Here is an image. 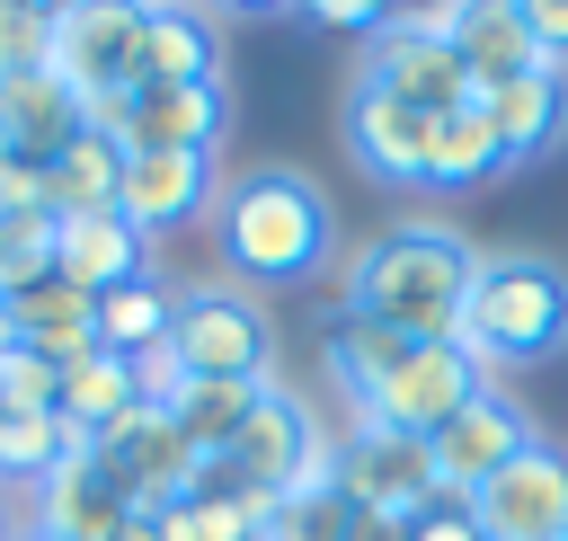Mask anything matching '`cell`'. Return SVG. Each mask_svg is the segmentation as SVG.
Wrapping results in <instances>:
<instances>
[{"label": "cell", "mask_w": 568, "mask_h": 541, "mask_svg": "<svg viewBox=\"0 0 568 541\" xmlns=\"http://www.w3.org/2000/svg\"><path fill=\"white\" fill-rule=\"evenodd\" d=\"M470 275H479V248L444 222H390L382 239L355 248L346 266V310L408 337V346H444L462 337V310H470Z\"/></svg>", "instance_id": "cell-1"}, {"label": "cell", "mask_w": 568, "mask_h": 541, "mask_svg": "<svg viewBox=\"0 0 568 541\" xmlns=\"http://www.w3.org/2000/svg\"><path fill=\"white\" fill-rule=\"evenodd\" d=\"M213 239H222V266L248 275V284H302L328 266V195L302 177V169H240L222 195H213Z\"/></svg>", "instance_id": "cell-2"}, {"label": "cell", "mask_w": 568, "mask_h": 541, "mask_svg": "<svg viewBox=\"0 0 568 541\" xmlns=\"http://www.w3.org/2000/svg\"><path fill=\"white\" fill-rule=\"evenodd\" d=\"M559 337H568V275L550 257H479L453 346L479 372H497V364H541Z\"/></svg>", "instance_id": "cell-3"}, {"label": "cell", "mask_w": 568, "mask_h": 541, "mask_svg": "<svg viewBox=\"0 0 568 541\" xmlns=\"http://www.w3.org/2000/svg\"><path fill=\"white\" fill-rule=\"evenodd\" d=\"M169 346L186 381H275V319L240 284H186Z\"/></svg>", "instance_id": "cell-4"}, {"label": "cell", "mask_w": 568, "mask_h": 541, "mask_svg": "<svg viewBox=\"0 0 568 541\" xmlns=\"http://www.w3.org/2000/svg\"><path fill=\"white\" fill-rule=\"evenodd\" d=\"M89 124H98L115 151H213L222 124H231V89H222V80H186V89L133 80L124 98L89 106Z\"/></svg>", "instance_id": "cell-5"}, {"label": "cell", "mask_w": 568, "mask_h": 541, "mask_svg": "<svg viewBox=\"0 0 568 541\" xmlns=\"http://www.w3.org/2000/svg\"><path fill=\"white\" fill-rule=\"evenodd\" d=\"M80 106H106L142 80V9H106V0H80V9H53V62H44Z\"/></svg>", "instance_id": "cell-6"}, {"label": "cell", "mask_w": 568, "mask_h": 541, "mask_svg": "<svg viewBox=\"0 0 568 541\" xmlns=\"http://www.w3.org/2000/svg\"><path fill=\"white\" fill-rule=\"evenodd\" d=\"M488 390V372L444 337V346H408L399 364H390V381L355 408V426H390V435H435V426H453L470 399Z\"/></svg>", "instance_id": "cell-7"}, {"label": "cell", "mask_w": 568, "mask_h": 541, "mask_svg": "<svg viewBox=\"0 0 568 541\" xmlns=\"http://www.w3.org/2000/svg\"><path fill=\"white\" fill-rule=\"evenodd\" d=\"M337 497L355 514H399L417 523L444 488H435V461H426V435H390V426H355L337 443Z\"/></svg>", "instance_id": "cell-8"}, {"label": "cell", "mask_w": 568, "mask_h": 541, "mask_svg": "<svg viewBox=\"0 0 568 541\" xmlns=\"http://www.w3.org/2000/svg\"><path fill=\"white\" fill-rule=\"evenodd\" d=\"M532 443H541V435H532V417H524V408L488 381V390H479L453 426H435V435H426V461H435V488L470 506V497H479V488H488L515 452H532Z\"/></svg>", "instance_id": "cell-9"}, {"label": "cell", "mask_w": 568, "mask_h": 541, "mask_svg": "<svg viewBox=\"0 0 568 541\" xmlns=\"http://www.w3.org/2000/svg\"><path fill=\"white\" fill-rule=\"evenodd\" d=\"M89 452L115 470V488L133 497V514H169V506L195 488V461H204V452L169 426V408H133V417H115Z\"/></svg>", "instance_id": "cell-10"}, {"label": "cell", "mask_w": 568, "mask_h": 541, "mask_svg": "<svg viewBox=\"0 0 568 541\" xmlns=\"http://www.w3.org/2000/svg\"><path fill=\"white\" fill-rule=\"evenodd\" d=\"M470 514H479L488 541H568V452H550V443L515 452L470 497Z\"/></svg>", "instance_id": "cell-11"}, {"label": "cell", "mask_w": 568, "mask_h": 541, "mask_svg": "<svg viewBox=\"0 0 568 541\" xmlns=\"http://www.w3.org/2000/svg\"><path fill=\"white\" fill-rule=\"evenodd\" d=\"M426 142H435V115L426 106L355 80V98H346V151H355V169L373 186H426Z\"/></svg>", "instance_id": "cell-12"}, {"label": "cell", "mask_w": 568, "mask_h": 541, "mask_svg": "<svg viewBox=\"0 0 568 541\" xmlns=\"http://www.w3.org/2000/svg\"><path fill=\"white\" fill-rule=\"evenodd\" d=\"M133 523V497L115 488V470L89 452V443H71L44 479H36V532L44 541H115Z\"/></svg>", "instance_id": "cell-13"}, {"label": "cell", "mask_w": 568, "mask_h": 541, "mask_svg": "<svg viewBox=\"0 0 568 541\" xmlns=\"http://www.w3.org/2000/svg\"><path fill=\"white\" fill-rule=\"evenodd\" d=\"M213 204V151H124V186H115V213L160 239L178 222H195Z\"/></svg>", "instance_id": "cell-14"}, {"label": "cell", "mask_w": 568, "mask_h": 541, "mask_svg": "<svg viewBox=\"0 0 568 541\" xmlns=\"http://www.w3.org/2000/svg\"><path fill=\"white\" fill-rule=\"evenodd\" d=\"M364 80H373V89H390V98H408V106H426V115H453V106H470V98H479V89H470V71H462V53H453V44H435V35H408V27H382V35H373Z\"/></svg>", "instance_id": "cell-15"}, {"label": "cell", "mask_w": 568, "mask_h": 541, "mask_svg": "<svg viewBox=\"0 0 568 541\" xmlns=\"http://www.w3.org/2000/svg\"><path fill=\"white\" fill-rule=\"evenodd\" d=\"M53 275L80 293H115L151 275V239L124 213H53Z\"/></svg>", "instance_id": "cell-16"}, {"label": "cell", "mask_w": 568, "mask_h": 541, "mask_svg": "<svg viewBox=\"0 0 568 541\" xmlns=\"http://www.w3.org/2000/svg\"><path fill=\"white\" fill-rule=\"evenodd\" d=\"M0 133H9V151H18V160L53 169V160L89 133V106H80L53 71H18V80H0Z\"/></svg>", "instance_id": "cell-17"}, {"label": "cell", "mask_w": 568, "mask_h": 541, "mask_svg": "<svg viewBox=\"0 0 568 541\" xmlns=\"http://www.w3.org/2000/svg\"><path fill=\"white\" fill-rule=\"evenodd\" d=\"M453 53H462V71H470L479 98L506 89V80H524V71H550L541 44H532V27H524V0H462V44Z\"/></svg>", "instance_id": "cell-18"}, {"label": "cell", "mask_w": 568, "mask_h": 541, "mask_svg": "<svg viewBox=\"0 0 568 541\" xmlns=\"http://www.w3.org/2000/svg\"><path fill=\"white\" fill-rule=\"evenodd\" d=\"M9 319H18V346H36L53 372H71L80 355H98V293L62 284V275L9 293Z\"/></svg>", "instance_id": "cell-19"}, {"label": "cell", "mask_w": 568, "mask_h": 541, "mask_svg": "<svg viewBox=\"0 0 568 541\" xmlns=\"http://www.w3.org/2000/svg\"><path fill=\"white\" fill-rule=\"evenodd\" d=\"M479 106H488V124H497V142H506V169L559 151V133H568V80H559V71H524V80L488 89Z\"/></svg>", "instance_id": "cell-20"}, {"label": "cell", "mask_w": 568, "mask_h": 541, "mask_svg": "<svg viewBox=\"0 0 568 541\" xmlns=\"http://www.w3.org/2000/svg\"><path fill=\"white\" fill-rule=\"evenodd\" d=\"M488 177H506V142H497L488 106L470 98V106L435 115V142H426V186H435V195H462V186H488Z\"/></svg>", "instance_id": "cell-21"}, {"label": "cell", "mask_w": 568, "mask_h": 541, "mask_svg": "<svg viewBox=\"0 0 568 541\" xmlns=\"http://www.w3.org/2000/svg\"><path fill=\"white\" fill-rule=\"evenodd\" d=\"M133 408H142L133 364H124V355H106V346H98V355H80V364L62 372V399H53V417H62L80 443H98V435H106L115 417H133Z\"/></svg>", "instance_id": "cell-22"}, {"label": "cell", "mask_w": 568, "mask_h": 541, "mask_svg": "<svg viewBox=\"0 0 568 541\" xmlns=\"http://www.w3.org/2000/svg\"><path fill=\"white\" fill-rule=\"evenodd\" d=\"M142 80H222V53H213V18L204 9H142Z\"/></svg>", "instance_id": "cell-23"}, {"label": "cell", "mask_w": 568, "mask_h": 541, "mask_svg": "<svg viewBox=\"0 0 568 541\" xmlns=\"http://www.w3.org/2000/svg\"><path fill=\"white\" fill-rule=\"evenodd\" d=\"M257 399H266V381H186V390L169 399V426H178L204 461H222V452L240 443V426L257 417Z\"/></svg>", "instance_id": "cell-24"}, {"label": "cell", "mask_w": 568, "mask_h": 541, "mask_svg": "<svg viewBox=\"0 0 568 541\" xmlns=\"http://www.w3.org/2000/svg\"><path fill=\"white\" fill-rule=\"evenodd\" d=\"M169 328H178V293L160 284V275H142V284H115V293H98V346L106 355H151V346H169Z\"/></svg>", "instance_id": "cell-25"}, {"label": "cell", "mask_w": 568, "mask_h": 541, "mask_svg": "<svg viewBox=\"0 0 568 541\" xmlns=\"http://www.w3.org/2000/svg\"><path fill=\"white\" fill-rule=\"evenodd\" d=\"M115 186H124V151H115L98 124L44 169V204H53V213H115Z\"/></svg>", "instance_id": "cell-26"}, {"label": "cell", "mask_w": 568, "mask_h": 541, "mask_svg": "<svg viewBox=\"0 0 568 541\" xmlns=\"http://www.w3.org/2000/svg\"><path fill=\"white\" fill-rule=\"evenodd\" d=\"M399 355H408V337H390V328H373V319H355V310H346V319L328 328V381H337V399H346V408H364V399L390 381V364H399Z\"/></svg>", "instance_id": "cell-27"}, {"label": "cell", "mask_w": 568, "mask_h": 541, "mask_svg": "<svg viewBox=\"0 0 568 541\" xmlns=\"http://www.w3.org/2000/svg\"><path fill=\"white\" fill-rule=\"evenodd\" d=\"M71 443H80V435H71L62 417H9V408H0V488H36Z\"/></svg>", "instance_id": "cell-28"}, {"label": "cell", "mask_w": 568, "mask_h": 541, "mask_svg": "<svg viewBox=\"0 0 568 541\" xmlns=\"http://www.w3.org/2000/svg\"><path fill=\"white\" fill-rule=\"evenodd\" d=\"M151 532L160 541H257L266 514L240 506V497H178L169 514H151Z\"/></svg>", "instance_id": "cell-29"}, {"label": "cell", "mask_w": 568, "mask_h": 541, "mask_svg": "<svg viewBox=\"0 0 568 541\" xmlns=\"http://www.w3.org/2000/svg\"><path fill=\"white\" fill-rule=\"evenodd\" d=\"M53 275V213H0V293H27Z\"/></svg>", "instance_id": "cell-30"}, {"label": "cell", "mask_w": 568, "mask_h": 541, "mask_svg": "<svg viewBox=\"0 0 568 541\" xmlns=\"http://www.w3.org/2000/svg\"><path fill=\"white\" fill-rule=\"evenodd\" d=\"M53 399H62V372H53L36 346H9V355H0V408H9V417H53Z\"/></svg>", "instance_id": "cell-31"}, {"label": "cell", "mask_w": 568, "mask_h": 541, "mask_svg": "<svg viewBox=\"0 0 568 541\" xmlns=\"http://www.w3.org/2000/svg\"><path fill=\"white\" fill-rule=\"evenodd\" d=\"M44 62H53V9L0 0V80H18V71H44Z\"/></svg>", "instance_id": "cell-32"}, {"label": "cell", "mask_w": 568, "mask_h": 541, "mask_svg": "<svg viewBox=\"0 0 568 541\" xmlns=\"http://www.w3.org/2000/svg\"><path fill=\"white\" fill-rule=\"evenodd\" d=\"M346 523H355V506L337 488H320V497H284L275 523H266V541H346Z\"/></svg>", "instance_id": "cell-33"}, {"label": "cell", "mask_w": 568, "mask_h": 541, "mask_svg": "<svg viewBox=\"0 0 568 541\" xmlns=\"http://www.w3.org/2000/svg\"><path fill=\"white\" fill-rule=\"evenodd\" d=\"M408 541H488V532H479V514H470L462 497H435V506L408 523Z\"/></svg>", "instance_id": "cell-34"}, {"label": "cell", "mask_w": 568, "mask_h": 541, "mask_svg": "<svg viewBox=\"0 0 568 541\" xmlns=\"http://www.w3.org/2000/svg\"><path fill=\"white\" fill-rule=\"evenodd\" d=\"M524 27H532V44H541V62L568 71V0H524Z\"/></svg>", "instance_id": "cell-35"}, {"label": "cell", "mask_w": 568, "mask_h": 541, "mask_svg": "<svg viewBox=\"0 0 568 541\" xmlns=\"http://www.w3.org/2000/svg\"><path fill=\"white\" fill-rule=\"evenodd\" d=\"M302 27H328V35H382L390 9H364V0H328V9H302Z\"/></svg>", "instance_id": "cell-36"}, {"label": "cell", "mask_w": 568, "mask_h": 541, "mask_svg": "<svg viewBox=\"0 0 568 541\" xmlns=\"http://www.w3.org/2000/svg\"><path fill=\"white\" fill-rule=\"evenodd\" d=\"M346 541H408V523H399V514H355Z\"/></svg>", "instance_id": "cell-37"}, {"label": "cell", "mask_w": 568, "mask_h": 541, "mask_svg": "<svg viewBox=\"0 0 568 541\" xmlns=\"http://www.w3.org/2000/svg\"><path fill=\"white\" fill-rule=\"evenodd\" d=\"M115 541H160V532H151V514H133V523H124Z\"/></svg>", "instance_id": "cell-38"}, {"label": "cell", "mask_w": 568, "mask_h": 541, "mask_svg": "<svg viewBox=\"0 0 568 541\" xmlns=\"http://www.w3.org/2000/svg\"><path fill=\"white\" fill-rule=\"evenodd\" d=\"M18 346V319H9V293H0V355Z\"/></svg>", "instance_id": "cell-39"}, {"label": "cell", "mask_w": 568, "mask_h": 541, "mask_svg": "<svg viewBox=\"0 0 568 541\" xmlns=\"http://www.w3.org/2000/svg\"><path fill=\"white\" fill-rule=\"evenodd\" d=\"M9 160H18V151H9V133H0V169H9Z\"/></svg>", "instance_id": "cell-40"}, {"label": "cell", "mask_w": 568, "mask_h": 541, "mask_svg": "<svg viewBox=\"0 0 568 541\" xmlns=\"http://www.w3.org/2000/svg\"><path fill=\"white\" fill-rule=\"evenodd\" d=\"M0 541H9V514H0Z\"/></svg>", "instance_id": "cell-41"}, {"label": "cell", "mask_w": 568, "mask_h": 541, "mask_svg": "<svg viewBox=\"0 0 568 541\" xmlns=\"http://www.w3.org/2000/svg\"><path fill=\"white\" fill-rule=\"evenodd\" d=\"M27 541H44V532H27Z\"/></svg>", "instance_id": "cell-42"}]
</instances>
